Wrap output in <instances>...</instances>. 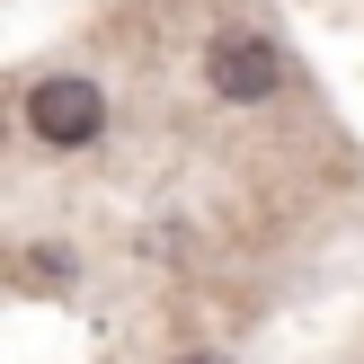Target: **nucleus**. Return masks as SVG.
I'll use <instances>...</instances> for the list:
<instances>
[{
  "label": "nucleus",
  "mask_w": 364,
  "mask_h": 364,
  "mask_svg": "<svg viewBox=\"0 0 364 364\" xmlns=\"http://www.w3.org/2000/svg\"><path fill=\"white\" fill-rule=\"evenodd\" d=\"M205 80L223 89L231 107H258V98H276V89H284V53L267 45L258 27H231V36H213V45H205Z\"/></svg>",
  "instance_id": "f257e3e1"
},
{
  "label": "nucleus",
  "mask_w": 364,
  "mask_h": 364,
  "mask_svg": "<svg viewBox=\"0 0 364 364\" xmlns=\"http://www.w3.org/2000/svg\"><path fill=\"white\" fill-rule=\"evenodd\" d=\"M27 124L53 142V151H80V142H98L107 98H98V80H36L27 89Z\"/></svg>",
  "instance_id": "f03ea898"
},
{
  "label": "nucleus",
  "mask_w": 364,
  "mask_h": 364,
  "mask_svg": "<svg viewBox=\"0 0 364 364\" xmlns=\"http://www.w3.org/2000/svg\"><path fill=\"white\" fill-rule=\"evenodd\" d=\"M187 364H223V355H187Z\"/></svg>",
  "instance_id": "7ed1b4c3"
}]
</instances>
